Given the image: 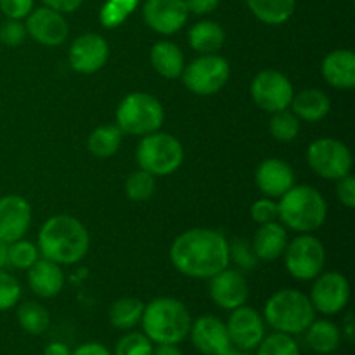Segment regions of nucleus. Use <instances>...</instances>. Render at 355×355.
<instances>
[{"label":"nucleus","instance_id":"nucleus-1","mask_svg":"<svg viewBox=\"0 0 355 355\" xmlns=\"http://www.w3.org/2000/svg\"><path fill=\"white\" fill-rule=\"evenodd\" d=\"M170 260L184 276L210 279L229 267V241L214 229H191L173 241Z\"/></svg>","mask_w":355,"mask_h":355},{"label":"nucleus","instance_id":"nucleus-2","mask_svg":"<svg viewBox=\"0 0 355 355\" xmlns=\"http://www.w3.org/2000/svg\"><path fill=\"white\" fill-rule=\"evenodd\" d=\"M90 238L85 225L71 215H55L44 222L38 232V252L59 266H73L89 252Z\"/></svg>","mask_w":355,"mask_h":355},{"label":"nucleus","instance_id":"nucleus-3","mask_svg":"<svg viewBox=\"0 0 355 355\" xmlns=\"http://www.w3.org/2000/svg\"><path fill=\"white\" fill-rule=\"evenodd\" d=\"M144 335L153 343L179 345L189 336L193 318L189 309L172 297H159L144 305L141 319Z\"/></svg>","mask_w":355,"mask_h":355},{"label":"nucleus","instance_id":"nucleus-4","mask_svg":"<svg viewBox=\"0 0 355 355\" xmlns=\"http://www.w3.org/2000/svg\"><path fill=\"white\" fill-rule=\"evenodd\" d=\"M277 210L281 222L302 234L318 231L328 217L324 198L311 186H293L286 191L277 203Z\"/></svg>","mask_w":355,"mask_h":355},{"label":"nucleus","instance_id":"nucleus-5","mask_svg":"<svg viewBox=\"0 0 355 355\" xmlns=\"http://www.w3.org/2000/svg\"><path fill=\"white\" fill-rule=\"evenodd\" d=\"M315 309L311 298L297 290H279L267 300L263 321L277 333L300 335L314 322Z\"/></svg>","mask_w":355,"mask_h":355},{"label":"nucleus","instance_id":"nucleus-6","mask_svg":"<svg viewBox=\"0 0 355 355\" xmlns=\"http://www.w3.org/2000/svg\"><path fill=\"white\" fill-rule=\"evenodd\" d=\"M165 120L162 103L146 92L128 94L116 110V125L123 134L148 135L158 132Z\"/></svg>","mask_w":355,"mask_h":355},{"label":"nucleus","instance_id":"nucleus-7","mask_svg":"<svg viewBox=\"0 0 355 355\" xmlns=\"http://www.w3.org/2000/svg\"><path fill=\"white\" fill-rule=\"evenodd\" d=\"M139 166L155 177H165L175 172L184 159L182 144L173 135L153 132L142 137L135 153Z\"/></svg>","mask_w":355,"mask_h":355},{"label":"nucleus","instance_id":"nucleus-8","mask_svg":"<svg viewBox=\"0 0 355 355\" xmlns=\"http://www.w3.org/2000/svg\"><path fill=\"white\" fill-rule=\"evenodd\" d=\"M180 76L184 85L196 96H214L227 83L231 66L222 55L203 54L186 66Z\"/></svg>","mask_w":355,"mask_h":355},{"label":"nucleus","instance_id":"nucleus-9","mask_svg":"<svg viewBox=\"0 0 355 355\" xmlns=\"http://www.w3.org/2000/svg\"><path fill=\"white\" fill-rule=\"evenodd\" d=\"M286 270L298 281L315 279L324 269L326 250L312 234H300L284 250Z\"/></svg>","mask_w":355,"mask_h":355},{"label":"nucleus","instance_id":"nucleus-10","mask_svg":"<svg viewBox=\"0 0 355 355\" xmlns=\"http://www.w3.org/2000/svg\"><path fill=\"white\" fill-rule=\"evenodd\" d=\"M309 166L322 179L340 180L352 170V153L336 139H318L309 146Z\"/></svg>","mask_w":355,"mask_h":355},{"label":"nucleus","instance_id":"nucleus-11","mask_svg":"<svg viewBox=\"0 0 355 355\" xmlns=\"http://www.w3.org/2000/svg\"><path fill=\"white\" fill-rule=\"evenodd\" d=\"M250 94H252L253 103L260 110L267 113H276V111L290 107L295 90L286 75L276 69H263L253 78Z\"/></svg>","mask_w":355,"mask_h":355},{"label":"nucleus","instance_id":"nucleus-12","mask_svg":"<svg viewBox=\"0 0 355 355\" xmlns=\"http://www.w3.org/2000/svg\"><path fill=\"white\" fill-rule=\"evenodd\" d=\"M309 298H311L315 312H321L324 315L340 314L349 305L350 284L347 277L336 270L321 272L315 277Z\"/></svg>","mask_w":355,"mask_h":355},{"label":"nucleus","instance_id":"nucleus-13","mask_svg":"<svg viewBox=\"0 0 355 355\" xmlns=\"http://www.w3.org/2000/svg\"><path fill=\"white\" fill-rule=\"evenodd\" d=\"M225 328H227L231 345L236 349L248 350V352L255 350L266 336L263 318L255 309L246 307V305H241L231 312Z\"/></svg>","mask_w":355,"mask_h":355},{"label":"nucleus","instance_id":"nucleus-14","mask_svg":"<svg viewBox=\"0 0 355 355\" xmlns=\"http://www.w3.org/2000/svg\"><path fill=\"white\" fill-rule=\"evenodd\" d=\"M110 58V45L101 35L85 33L75 38L69 47V66L82 75H92L103 69Z\"/></svg>","mask_w":355,"mask_h":355},{"label":"nucleus","instance_id":"nucleus-15","mask_svg":"<svg viewBox=\"0 0 355 355\" xmlns=\"http://www.w3.org/2000/svg\"><path fill=\"white\" fill-rule=\"evenodd\" d=\"M24 26L33 40L47 47H58L64 44L69 35V26L64 16L49 7H38L31 10L26 16Z\"/></svg>","mask_w":355,"mask_h":355},{"label":"nucleus","instance_id":"nucleus-16","mask_svg":"<svg viewBox=\"0 0 355 355\" xmlns=\"http://www.w3.org/2000/svg\"><path fill=\"white\" fill-rule=\"evenodd\" d=\"M146 24L159 35H173L186 24L189 9L186 0H148L142 9Z\"/></svg>","mask_w":355,"mask_h":355},{"label":"nucleus","instance_id":"nucleus-17","mask_svg":"<svg viewBox=\"0 0 355 355\" xmlns=\"http://www.w3.org/2000/svg\"><path fill=\"white\" fill-rule=\"evenodd\" d=\"M248 293V283L239 270L225 267L224 270L210 277V298L224 311H234L245 305Z\"/></svg>","mask_w":355,"mask_h":355},{"label":"nucleus","instance_id":"nucleus-18","mask_svg":"<svg viewBox=\"0 0 355 355\" xmlns=\"http://www.w3.org/2000/svg\"><path fill=\"white\" fill-rule=\"evenodd\" d=\"M191 342L201 355H222L231 347L225 322L215 315H201L191 324Z\"/></svg>","mask_w":355,"mask_h":355},{"label":"nucleus","instance_id":"nucleus-19","mask_svg":"<svg viewBox=\"0 0 355 355\" xmlns=\"http://www.w3.org/2000/svg\"><path fill=\"white\" fill-rule=\"evenodd\" d=\"M31 224V208L23 196L9 194L0 198V241L23 239Z\"/></svg>","mask_w":355,"mask_h":355},{"label":"nucleus","instance_id":"nucleus-20","mask_svg":"<svg viewBox=\"0 0 355 355\" xmlns=\"http://www.w3.org/2000/svg\"><path fill=\"white\" fill-rule=\"evenodd\" d=\"M257 186L266 198H281L295 186L293 168L284 159L269 158L257 168Z\"/></svg>","mask_w":355,"mask_h":355},{"label":"nucleus","instance_id":"nucleus-21","mask_svg":"<svg viewBox=\"0 0 355 355\" xmlns=\"http://www.w3.org/2000/svg\"><path fill=\"white\" fill-rule=\"evenodd\" d=\"M28 284L37 297L54 298L64 288V274L59 263L47 259H38L28 269Z\"/></svg>","mask_w":355,"mask_h":355},{"label":"nucleus","instance_id":"nucleus-22","mask_svg":"<svg viewBox=\"0 0 355 355\" xmlns=\"http://www.w3.org/2000/svg\"><path fill=\"white\" fill-rule=\"evenodd\" d=\"M326 82L335 89L350 90L355 87V54L349 49L329 52L321 66Z\"/></svg>","mask_w":355,"mask_h":355},{"label":"nucleus","instance_id":"nucleus-23","mask_svg":"<svg viewBox=\"0 0 355 355\" xmlns=\"http://www.w3.org/2000/svg\"><path fill=\"white\" fill-rule=\"evenodd\" d=\"M286 245V229H284L283 224H277V222L263 224L257 231L255 238L252 241L253 252H255L257 259L262 260V262H274L279 257H283Z\"/></svg>","mask_w":355,"mask_h":355},{"label":"nucleus","instance_id":"nucleus-24","mask_svg":"<svg viewBox=\"0 0 355 355\" xmlns=\"http://www.w3.org/2000/svg\"><path fill=\"white\" fill-rule=\"evenodd\" d=\"M290 106L298 120L318 123L322 118L328 116L329 110H331V101L322 90L305 89L300 94H295Z\"/></svg>","mask_w":355,"mask_h":355},{"label":"nucleus","instance_id":"nucleus-25","mask_svg":"<svg viewBox=\"0 0 355 355\" xmlns=\"http://www.w3.org/2000/svg\"><path fill=\"white\" fill-rule=\"evenodd\" d=\"M151 64L156 69V73H159V75L168 80L179 78L182 75L184 68H186L182 51L168 40H162L153 45Z\"/></svg>","mask_w":355,"mask_h":355},{"label":"nucleus","instance_id":"nucleus-26","mask_svg":"<svg viewBox=\"0 0 355 355\" xmlns=\"http://www.w3.org/2000/svg\"><path fill=\"white\" fill-rule=\"evenodd\" d=\"M305 343L318 354L336 352L342 343V329L328 319H319L305 329Z\"/></svg>","mask_w":355,"mask_h":355},{"label":"nucleus","instance_id":"nucleus-27","mask_svg":"<svg viewBox=\"0 0 355 355\" xmlns=\"http://www.w3.org/2000/svg\"><path fill=\"white\" fill-rule=\"evenodd\" d=\"M224 42V28L215 21H200L189 30V45L200 54H215Z\"/></svg>","mask_w":355,"mask_h":355},{"label":"nucleus","instance_id":"nucleus-28","mask_svg":"<svg viewBox=\"0 0 355 355\" xmlns=\"http://www.w3.org/2000/svg\"><path fill=\"white\" fill-rule=\"evenodd\" d=\"M246 3L257 19L279 26L293 16L297 0H246Z\"/></svg>","mask_w":355,"mask_h":355},{"label":"nucleus","instance_id":"nucleus-29","mask_svg":"<svg viewBox=\"0 0 355 355\" xmlns=\"http://www.w3.org/2000/svg\"><path fill=\"white\" fill-rule=\"evenodd\" d=\"M123 132L118 128V125H103L97 127L92 134L89 135V151L97 158H110L120 149Z\"/></svg>","mask_w":355,"mask_h":355},{"label":"nucleus","instance_id":"nucleus-30","mask_svg":"<svg viewBox=\"0 0 355 355\" xmlns=\"http://www.w3.org/2000/svg\"><path fill=\"white\" fill-rule=\"evenodd\" d=\"M144 304L137 298H120L110 309V322L113 328L128 331L141 322Z\"/></svg>","mask_w":355,"mask_h":355},{"label":"nucleus","instance_id":"nucleus-31","mask_svg":"<svg viewBox=\"0 0 355 355\" xmlns=\"http://www.w3.org/2000/svg\"><path fill=\"white\" fill-rule=\"evenodd\" d=\"M17 322L28 335H44L51 326V314L38 302H24L17 307Z\"/></svg>","mask_w":355,"mask_h":355},{"label":"nucleus","instance_id":"nucleus-32","mask_svg":"<svg viewBox=\"0 0 355 355\" xmlns=\"http://www.w3.org/2000/svg\"><path fill=\"white\" fill-rule=\"evenodd\" d=\"M269 121V130L276 141L281 142H291L298 137L300 134V120L293 111L281 110L276 113H270Z\"/></svg>","mask_w":355,"mask_h":355},{"label":"nucleus","instance_id":"nucleus-33","mask_svg":"<svg viewBox=\"0 0 355 355\" xmlns=\"http://www.w3.org/2000/svg\"><path fill=\"white\" fill-rule=\"evenodd\" d=\"M156 191V180L155 175H151L146 170H137V172L130 173L125 182V193H127L128 200L130 201H141L149 200Z\"/></svg>","mask_w":355,"mask_h":355},{"label":"nucleus","instance_id":"nucleus-34","mask_svg":"<svg viewBox=\"0 0 355 355\" xmlns=\"http://www.w3.org/2000/svg\"><path fill=\"white\" fill-rule=\"evenodd\" d=\"M257 355H300V347L291 335L276 331L263 336L257 347Z\"/></svg>","mask_w":355,"mask_h":355},{"label":"nucleus","instance_id":"nucleus-35","mask_svg":"<svg viewBox=\"0 0 355 355\" xmlns=\"http://www.w3.org/2000/svg\"><path fill=\"white\" fill-rule=\"evenodd\" d=\"M38 255L40 252L31 241L17 239V241L9 243V266H12L14 269L28 270L37 262Z\"/></svg>","mask_w":355,"mask_h":355},{"label":"nucleus","instance_id":"nucleus-36","mask_svg":"<svg viewBox=\"0 0 355 355\" xmlns=\"http://www.w3.org/2000/svg\"><path fill=\"white\" fill-rule=\"evenodd\" d=\"M155 345L144 333H127L118 340L113 355H153Z\"/></svg>","mask_w":355,"mask_h":355},{"label":"nucleus","instance_id":"nucleus-37","mask_svg":"<svg viewBox=\"0 0 355 355\" xmlns=\"http://www.w3.org/2000/svg\"><path fill=\"white\" fill-rule=\"evenodd\" d=\"M229 259L234 260V263H238L245 270L253 269L259 262L252 243L245 238H236L229 243Z\"/></svg>","mask_w":355,"mask_h":355},{"label":"nucleus","instance_id":"nucleus-38","mask_svg":"<svg viewBox=\"0 0 355 355\" xmlns=\"http://www.w3.org/2000/svg\"><path fill=\"white\" fill-rule=\"evenodd\" d=\"M21 298V286L14 276L0 270V312L16 307Z\"/></svg>","mask_w":355,"mask_h":355},{"label":"nucleus","instance_id":"nucleus-39","mask_svg":"<svg viewBox=\"0 0 355 355\" xmlns=\"http://www.w3.org/2000/svg\"><path fill=\"white\" fill-rule=\"evenodd\" d=\"M28 37L26 26L21 19H9L7 17L2 24H0V42L7 47H17L23 44Z\"/></svg>","mask_w":355,"mask_h":355},{"label":"nucleus","instance_id":"nucleus-40","mask_svg":"<svg viewBox=\"0 0 355 355\" xmlns=\"http://www.w3.org/2000/svg\"><path fill=\"white\" fill-rule=\"evenodd\" d=\"M137 0H110L103 9L104 26H116L135 7Z\"/></svg>","mask_w":355,"mask_h":355},{"label":"nucleus","instance_id":"nucleus-41","mask_svg":"<svg viewBox=\"0 0 355 355\" xmlns=\"http://www.w3.org/2000/svg\"><path fill=\"white\" fill-rule=\"evenodd\" d=\"M252 218L260 225L276 222V218H279L277 203H274L272 198H263V200L255 201L252 205Z\"/></svg>","mask_w":355,"mask_h":355},{"label":"nucleus","instance_id":"nucleus-42","mask_svg":"<svg viewBox=\"0 0 355 355\" xmlns=\"http://www.w3.org/2000/svg\"><path fill=\"white\" fill-rule=\"evenodd\" d=\"M0 10L9 19H23L33 10V0H0Z\"/></svg>","mask_w":355,"mask_h":355},{"label":"nucleus","instance_id":"nucleus-43","mask_svg":"<svg viewBox=\"0 0 355 355\" xmlns=\"http://www.w3.org/2000/svg\"><path fill=\"white\" fill-rule=\"evenodd\" d=\"M336 194H338V200L342 201V205H345L347 208L355 207V177L352 173L338 180Z\"/></svg>","mask_w":355,"mask_h":355},{"label":"nucleus","instance_id":"nucleus-44","mask_svg":"<svg viewBox=\"0 0 355 355\" xmlns=\"http://www.w3.org/2000/svg\"><path fill=\"white\" fill-rule=\"evenodd\" d=\"M220 0H186V6L191 12L203 16V14L214 12L218 7Z\"/></svg>","mask_w":355,"mask_h":355},{"label":"nucleus","instance_id":"nucleus-45","mask_svg":"<svg viewBox=\"0 0 355 355\" xmlns=\"http://www.w3.org/2000/svg\"><path fill=\"white\" fill-rule=\"evenodd\" d=\"M45 3V7L52 10H58V12L66 14V12H75L80 6H82V0H42Z\"/></svg>","mask_w":355,"mask_h":355},{"label":"nucleus","instance_id":"nucleus-46","mask_svg":"<svg viewBox=\"0 0 355 355\" xmlns=\"http://www.w3.org/2000/svg\"><path fill=\"white\" fill-rule=\"evenodd\" d=\"M71 355H113L110 352L107 347H104L103 343L97 342H89L83 343V345L76 347L75 350H71Z\"/></svg>","mask_w":355,"mask_h":355},{"label":"nucleus","instance_id":"nucleus-47","mask_svg":"<svg viewBox=\"0 0 355 355\" xmlns=\"http://www.w3.org/2000/svg\"><path fill=\"white\" fill-rule=\"evenodd\" d=\"M44 355H71V349L62 342H52L45 347Z\"/></svg>","mask_w":355,"mask_h":355},{"label":"nucleus","instance_id":"nucleus-48","mask_svg":"<svg viewBox=\"0 0 355 355\" xmlns=\"http://www.w3.org/2000/svg\"><path fill=\"white\" fill-rule=\"evenodd\" d=\"M153 355H184L182 350L179 349V345H173V343H158L153 350Z\"/></svg>","mask_w":355,"mask_h":355},{"label":"nucleus","instance_id":"nucleus-49","mask_svg":"<svg viewBox=\"0 0 355 355\" xmlns=\"http://www.w3.org/2000/svg\"><path fill=\"white\" fill-rule=\"evenodd\" d=\"M342 338H345L349 343H354L355 328H354V315L352 314H347L345 322H343V328H342Z\"/></svg>","mask_w":355,"mask_h":355},{"label":"nucleus","instance_id":"nucleus-50","mask_svg":"<svg viewBox=\"0 0 355 355\" xmlns=\"http://www.w3.org/2000/svg\"><path fill=\"white\" fill-rule=\"evenodd\" d=\"M9 266V243L0 241V270Z\"/></svg>","mask_w":355,"mask_h":355},{"label":"nucleus","instance_id":"nucleus-51","mask_svg":"<svg viewBox=\"0 0 355 355\" xmlns=\"http://www.w3.org/2000/svg\"><path fill=\"white\" fill-rule=\"evenodd\" d=\"M222 355H252V352H248V350H241V349H236V347H229L227 350H225Z\"/></svg>","mask_w":355,"mask_h":355},{"label":"nucleus","instance_id":"nucleus-52","mask_svg":"<svg viewBox=\"0 0 355 355\" xmlns=\"http://www.w3.org/2000/svg\"><path fill=\"white\" fill-rule=\"evenodd\" d=\"M326 355H343V354H336V352H331V354H326Z\"/></svg>","mask_w":355,"mask_h":355}]
</instances>
